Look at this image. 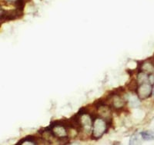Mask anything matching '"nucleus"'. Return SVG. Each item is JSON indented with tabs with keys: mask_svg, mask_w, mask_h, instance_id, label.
I'll return each instance as SVG.
<instances>
[{
	"mask_svg": "<svg viewBox=\"0 0 154 145\" xmlns=\"http://www.w3.org/2000/svg\"><path fill=\"white\" fill-rule=\"evenodd\" d=\"M112 91H114V93H115L116 95H118V96H123V94H124L125 91H126V88H125L124 87H117V88H115V89H113Z\"/></svg>",
	"mask_w": 154,
	"mask_h": 145,
	"instance_id": "1a4fd4ad",
	"label": "nucleus"
},
{
	"mask_svg": "<svg viewBox=\"0 0 154 145\" xmlns=\"http://www.w3.org/2000/svg\"><path fill=\"white\" fill-rule=\"evenodd\" d=\"M5 1H7V2H16V0H5Z\"/></svg>",
	"mask_w": 154,
	"mask_h": 145,
	"instance_id": "f8f14e48",
	"label": "nucleus"
},
{
	"mask_svg": "<svg viewBox=\"0 0 154 145\" xmlns=\"http://www.w3.org/2000/svg\"><path fill=\"white\" fill-rule=\"evenodd\" d=\"M152 94H153V96H154V88H153V91H152Z\"/></svg>",
	"mask_w": 154,
	"mask_h": 145,
	"instance_id": "4468645a",
	"label": "nucleus"
},
{
	"mask_svg": "<svg viewBox=\"0 0 154 145\" xmlns=\"http://www.w3.org/2000/svg\"><path fill=\"white\" fill-rule=\"evenodd\" d=\"M141 138L144 141H153L154 140V131H143L142 133L140 134Z\"/></svg>",
	"mask_w": 154,
	"mask_h": 145,
	"instance_id": "423d86ee",
	"label": "nucleus"
},
{
	"mask_svg": "<svg viewBox=\"0 0 154 145\" xmlns=\"http://www.w3.org/2000/svg\"><path fill=\"white\" fill-rule=\"evenodd\" d=\"M130 105L131 107L133 108H137V107L140 106V98H130Z\"/></svg>",
	"mask_w": 154,
	"mask_h": 145,
	"instance_id": "6e6552de",
	"label": "nucleus"
},
{
	"mask_svg": "<svg viewBox=\"0 0 154 145\" xmlns=\"http://www.w3.org/2000/svg\"><path fill=\"white\" fill-rule=\"evenodd\" d=\"M138 142H140L138 138L137 137H132L131 139H130V144H138Z\"/></svg>",
	"mask_w": 154,
	"mask_h": 145,
	"instance_id": "9d476101",
	"label": "nucleus"
},
{
	"mask_svg": "<svg viewBox=\"0 0 154 145\" xmlns=\"http://www.w3.org/2000/svg\"><path fill=\"white\" fill-rule=\"evenodd\" d=\"M93 129L92 133V139L93 140H99L103 136L104 134L108 132V125L105 119L102 117H97L93 122Z\"/></svg>",
	"mask_w": 154,
	"mask_h": 145,
	"instance_id": "f257e3e1",
	"label": "nucleus"
},
{
	"mask_svg": "<svg viewBox=\"0 0 154 145\" xmlns=\"http://www.w3.org/2000/svg\"><path fill=\"white\" fill-rule=\"evenodd\" d=\"M151 62H152V65H154V61H151Z\"/></svg>",
	"mask_w": 154,
	"mask_h": 145,
	"instance_id": "ddd939ff",
	"label": "nucleus"
},
{
	"mask_svg": "<svg viewBox=\"0 0 154 145\" xmlns=\"http://www.w3.org/2000/svg\"><path fill=\"white\" fill-rule=\"evenodd\" d=\"M148 81H149V83L151 84V85H154V75L153 74H150L149 75V78H148Z\"/></svg>",
	"mask_w": 154,
	"mask_h": 145,
	"instance_id": "9b49d317",
	"label": "nucleus"
},
{
	"mask_svg": "<svg viewBox=\"0 0 154 145\" xmlns=\"http://www.w3.org/2000/svg\"><path fill=\"white\" fill-rule=\"evenodd\" d=\"M149 78L148 74L145 73L143 72H140L137 75V81H138L139 84H143V83H146L147 81Z\"/></svg>",
	"mask_w": 154,
	"mask_h": 145,
	"instance_id": "0eeeda50",
	"label": "nucleus"
},
{
	"mask_svg": "<svg viewBox=\"0 0 154 145\" xmlns=\"http://www.w3.org/2000/svg\"><path fill=\"white\" fill-rule=\"evenodd\" d=\"M23 15V12H19L16 9L14 10H4L2 8L1 9V14L0 19L1 21H12V20L17 19L21 18Z\"/></svg>",
	"mask_w": 154,
	"mask_h": 145,
	"instance_id": "f03ea898",
	"label": "nucleus"
},
{
	"mask_svg": "<svg viewBox=\"0 0 154 145\" xmlns=\"http://www.w3.org/2000/svg\"><path fill=\"white\" fill-rule=\"evenodd\" d=\"M139 86H140V84H139L138 81L136 80V79H133L126 84V87L127 89L133 93H136L137 94V91H138Z\"/></svg>",
	"mask_w": 154,
	"mask_h": 145,
	"instance_id": "20e7f679",
	"label": "nucleus"
},
{
	"mask_svg": "<svg viewBox=\"0 0 154 145\" xmlns=\"http://www.w3.org/2000/svg\"><path fill=\"white\" fill-rule=\"evenodd\" d=\"M141 72H143L146 74H152L154 72V65L151 62H146L144 61L141 68Z\"/></svg>",
	"mask_w": 154,
	"mask_h": 145,
	"instance_id": "39448f33",
	"label": "nucleus"
},
{
	"mask_svg": "<svg viewBox=\"0 0 154 145\" xmlns=\"http://www.w3.org/2000/svg\"><path fill=\"white\" fill-rule=\"evenodd\" d=\"M152 93V85L148 83L140 84L137 91V96L140 100H144L149 98Z\"/></svg>",
	"mask_w": 154,
	"mask_h": 145,
	"instance_id": "7ed1b4c3",
	"label": "nucleus"
}]
</instances>
